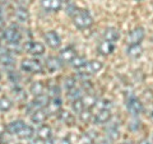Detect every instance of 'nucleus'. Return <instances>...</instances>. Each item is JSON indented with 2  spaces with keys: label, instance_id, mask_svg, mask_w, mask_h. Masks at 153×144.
<instances>
[{
  "label": "nucleus",
  "instance_id": "obj_18",
  "mask_svg": "<svg viewBox=\"0 0 153 144\" xmlns=\"http://www.w3.org/2000/svg\"><path fill=\"white\" fill-rule=\"evenodd\" d=\"M26 122L22 121V120H16V121H12L10 124H8L7 126V131L9 134H13V135H17V134L25 128Z\"/></svg>",
  "mask_w": 153,
  "mask_h": 144
},
{
  "label": "nucleus",
  "instance_id": "obj_8",
  "mask_svg": "<svg viewBox=\"0 0 153 144\" xmlns=\"http://www.w3.org/2000/svg\"><path fill=\"white\" fill-rule=\"evenodd\" d=\"M40 4H41V8L45 12L55 13V12H59L61 7H63V0H41Z\"/></svg>",
  "mask_w": 153,
  "mask_h": 144
},
{
  "label": "nucleus",
  "instance_id": "obj_3",
  "mask_svg": "<svg viewBox=\"0 0 153 144\" xmlns=\"http://www.w3.org/2000/svg\"><path fill=\"white\" fill-rule=\"evenodd\" d=\"M3 38L8 42V44L17 45L22 40V33L19 32V30L17 27L12 26V27H8L3 31Z\"/></svg>",
  "mask_w": 153,
  "mask_h": 144
},
{
  "label": "nucleus",
  "instance_id": "obj_25",
  "mask_svg": "<svg viewBox=\"0 0 153 144\" xmlns=\"http://www.w3.org/2000/svg\"><path fill=\"white\" fill-rule=\"evenodd\" d=\"M44 91H45V85L42 84V82H33L30 87V92L35 96H40V94H44Z\"/></svg>",
  "mask_w": 153,
  "mask_h": 144
},
{
  "label": "nucleus",
  "instance_id": "obj_27",
  "mask_svg": "<svg viewBox=\"0 0 153 144\" xmlns=\"http://www.w3.org/2000/svg\"><path fill=\"white\" fill-rule=\"evenodd\" d=\"M33 134H35V130H33V128H32V126H30V125H27V124H26L25 128H23L22 130L17 134V137L22 138V139H30V138H32V137H33Z\"/></svg>",
  "mask_w": 153,
  "mask_h": 144
},
{
  "label": "nucleus",
  "instance_id": "obj_20",
  "mask_svg": "<svg viewBox=\"0 0 153 144\" xmlns=\"http://www.w3.org/2000/svg\"><path fill=\"white\" fill-rule=\"evenodd\" d=\"M37 138L41 140H47V139L52 138V130L49 125H41L37 129Z\"/></svg>",
  "mask_w": 153,
  "mask_h": 144
},
{
  "label": "nucleus",
  "instance_id": "obj_36",
  "mask_svg": "<svg viewBox=\"0 0 153 144\" xmlns=\"http://www.w3.org/2000/svg\"><path fill=\"white\" fill-rule=\"evenodd\" d=\"M59 92H60V89H59V87H56V85L50 88V93H51L52 97H59Z\"/></svg>",
  "mask_w": 153,
  "mask_h": 144
},
{
  "label": "nucleus",
  "instance_id": "obj_4",
  "mask_svg": "<svg viewBox=\"0 0 153 144\" xmlns=\"http://www.w3.org/2000/svg\"><path fill=\"white\" fill-rule=\"evenodd\" d=\"M23 50H25L27 54L30 55H35V56H40L44 55L45 52V46L38 41H27L25 46H23Z\"/></svg>",
  "mask_w": 153,
  "mask_h": 144
},
{
  "label": "nucleus",
  "instance_id": "obj_37",
  "mask_svg": "<svg viewBox=\"0 0 153 144\" xmlns=\"http://www.w3.org/2000/svg\"><path fill=\"white\" fill-rule=\"evenodd\" d=\"M5 16H7L5 7H4L3 4H0V19H1V21H5Z\"/></svg>",
  "mask_w": 153,
  "mask_h": 144
},
{
  "label": "nucleus",
  "instance_id": "obj_16",
  "mask_svg": "<svg viewBox=\"0 0 153 144\" xmlns=\"http://www.w3.org/2000/svg\"><path fill=\"white\" fill-rule=\"evenodd\" d=\"M47 116H49V114L46 112L45 108L42 110H36V111H33L32 115H31V121L33 124H44L46 121Z\"/></svg>",
  "mask_w": 153,
  "mask_h": 144
},
{
  "label": "nucleus",
  "instance_id": "obj_43",
  "mask_svg": "<svg viewBox=\"0 0 153 144\" xmlns=\"http://www.w3.org/2000/svg\"><path fill=\"white\" fill-rule=\"evenodd\" d=\"M135 1H142V0H135Z\"/></svg>",
  "mask_w": 153,
  "mask_h": 144
},
{
  "label": "nucleus",
  "instance_id": "obj_9",
  "mask_svg": "<svg viewBox=\"0 0 153 144\" xmlns=\"http://www.w3.org/2000/svg\"><path fill=\"white\" fill-rule=\"evenodd\" d=\"M102 68H103V64L101 63V61L100 60H93V61H88L87 65H85L82 70H79V73L85 74V75H92V74L98 73Z\"/></svg>",
  "mask_w": 153,
  "mask_h": 144
},
{
  "label": "nucleus",
  "instance_id": "obj_13",
  "mask_svg": "<svg viewBox=\"0 0 153 144\" xmlns=\"http://www.w3.org/2000/svg\"><path fill=\"white\" fill-rule=\"evenodd\" d=\"M115 44H112V42H110V41H106V40H102L101 42L98 44L97 46V50L98 52L101 55H105V56H107V55H111L112 52L115 51Z\"/></svg>",
  "mask_w": 153,
  "mask_h": 144
},
{
  "label": "nucleus",
  "instance_id": "obj_2",
  "mask_svg": "<svg viewBox=\"0 0 153 144\" xmlns=\"http://www.w3.org/2000/svg\"><path fill=\"white\" fill-rule=\"evenodd\" d=\"M21 69L30 74H40L44 71V65L37 59H23L21 63Z\"/></svg>",
  "mask_w": 153,
  "mask_h": 144
},
{
  "label": "nucleus",
  "instance_id": "obj_21",
  "mask_svg": "<svg viewBox=\"0 0 153 144\" xmlns=\"http://www.w3.org/2000/svg\"><path fill=\"white\" fill-rule=\"evenodd\" d=\"M0 64L4 66H13L16 64V59L9 51H3L0 52Z\"/></svg>",
  "mask_w": 153,
  "mask_h": 144
},
{
  "label": "nucleus",
  "instance_id": "obj_24",
  "mask_svg": "<svg viewBox=\"0 0 153 144\" xmlns=\"http://www.w3.org/2000/svg\"><path fill=\"white\" fill-rule=\"evenodd\" d=\"M87 63H88V60L85 59L84 56H78L76 55L73 60H71V63H70V65L73 66L74 69H76V70H82L85 65H87Z\"/></svg>",
  "mask_w": 153,
  "mask_h": 144
},
{
  "label": "nucleus",
  "instance_id": "obj_19",
  "mask_svg": "<svg viewBox=\"0 0 153 144\" xmlns=\"http://www.w3.org/2000/svg\"><path fill=\"white\" fill-rule=\"evenodd\" d=\"M143 54V47L140 44L138 45H129V47L126 49V55L131 59H138Z\"/></svg>",
  "mask_w": 153,
  "mask_h": 144
},
{
  "label": "nucleus",
  "instance_id": "obj_12",
  "mask_svg": "<svg viewBox=\"0 0 153 144\" xmlns=\"http://www.w3.org/2000/svg\"><path fill=\"white\" fill-rule=\"evenodd\" d=\"M75 56H76V52H75V50L73 49V47H65V49H63L60 51L59 60L61 61V63L70 64L71 60H73Z\"/></svg>",
  "mask_w": 153,
  "mask_h": 144
},
{
  "label": "nucleus",
  "instance_id": "obj_38",
  "mask_svg": "<svg viewBox=\"0 0 153 144\" xmlns=\"http://www.w3.org/2000/svg\"><path fill=\"white\" fill-rule=\"evenodd\" d=\"M45 144H55V140L52 138H50V139H47V140H45Z\"/></svg>",
  "mask_w": 153,
  "mask_h": 144
},
{
  "label": "nucleus",
  "instance_id": "obj_10",
  "mask_svg": "<svg viewBox=\"0 0 153 144\" xmlns=\"http://www.w3.org/2000/svg\"><path fill=\"white\" fill-rule=\"evenodd\" d=\"M44 38L46 41L47 46H50L51 49H59L60 45H61V40H60V36L57 35L55 31H49L44 35Z\"/></svg>",
  "mask_w": 153,
  "mask_h": 144
},
{
  "label": "nucleus",
  "instance_id": "obj_29",
  "mask_svg": "<svg viewBox=\"0 0 153 144\" xmlns=\"http://www.w3.org/2000/svg\"><path fill=\"white\" fill-rule=\"evenodd\" d=\"M83 89L82 88H74V89H71V91H69L68 92V98H70V99H80L83 97Z\"/></svg>",
  "mask_w": 153,
  "mask_h": 144
},
{
  "label": "nucleus",
  "instance_id": "obj_44",
  "mask_svg": "<svg viewBox=\"0 0 153 144\" xmlns=\"http://www.w3.org/2000/svg\"><path fill=\"white\" fill-rule=\"evenodd\" d=\"M0 45H1V42H0Z\"/></svg>",
  "mask_w": 153,
  "mask_h": 144
},
{
  "label": "nucleus",
  "instance_id": "obj_40",
  "mask_svg": "<svg viewBox=\"0 0 153 144\" xmlns=\"http://www.w3.org/2000/svg\"><path fill=\"white\" fill-rule=\"evenodd\" d=\"M98 144H110V142H101V143H98Z\"/></svg>",
  "mask_w": 153,
  "mask_h": 144
},
{
  "label": "nucleus",
  "instance_id": "obj_26",
  "mask_svg": "<svg viewBox=\"0 0 153 144\" xmlns=\"http://www.w3.org/2000/svg\"><path fill=\"white\" fill-rule=\"evenodd\" d=\"M111 106H112L111 101H108V99H97V102L94 103V106L92 108H96L97 110V112H98V111H102V110H110Z\"/></svg>",
  "mask_w": 153,
  "mask_h": 144
},
{
  "label": "nucleus",
  "instance_id": "obj_45",
  "mask_svg": "<svg viewBox=\"0 0 153 144\" xmlns=\"http://www.w3.org/2000/svg\"><path fill=\"white\" fill-rule=\"evenodd\" d=\"M152 138H153V135H152Z\"/></svg>",
  "mask_w": 153,
  "mask_h": 144
},
{
  "label": "nucleus",
  "instance_id": "obj_6",
  "mask_svg": "<svg viewBox=\"0 0 153 144\" xmlns=\"http://www.w3.org/2000/svg\"><path fill=\"white\" fill-rule=\"evenodd\" d=\"M49 96L47 94H40V96H36L35 99L32 101V102L28 105V111H36V110H42L47 106V103H49Z\"/></svg>",
  "mask_w": 153,
  "mask_h": 144
},
{
  "label": "nucleus",
  "instance_id": "obj_35",
  "mask_svg": "<svg viewBox=\"0 0 153 144\" xmlns=\"http://www.w3.org/2000/svg\"><path fill=\"white\" fill-rule=\"evenodd\" d=\"M79 117H80V120H82L83 122H88V121H91V119H92V112H91V110H83L82 112L79 114Z\"/></svg>",
  "mask_w": 153,
  "mask_h": 144
},
{
  "label": "nucleus",
  "instance_id": "obj_14",
  "mask_svg": "<svg viewBox=\"0 0 153 144\" xmlns=\"http://www.w3.org/2000/svg\"><path fill=\"white\" fill-rule=\"evenodd\" d=\"M110 119H111V111L110 110H102V111H98L96 114L93 122L96 125H102V124H106L107 121H110Z\"/></svg>",
  "mask_w": 153,
  "mask_h": 144
},
{
  "label": "nucleus",
  "instance_id": "obj_22",
  "mask_svg": "<svg viewBox=\"0 0 153 144\" xmlns=\"http://www.w3.org/2000/svg\"><path fill=\"white\" fill-rule=\"evenodd\" d=\"M61 66H63V63L59 60V57L51 56V57H47V59H46V68L49 69L50 71L59 70Z\"/></svg>",
  "mask_w": 153,
  "mask_h": 144
},
{
  "label": "nucleus",
  "instance_id": "obj_31",
  "mask_svg": "<svg viewBox=\"0 0 153 144\" xmlns=\"http://www.w3.org/2000/svg\"><path fill=\"white\" fill-rule=\"evenodd\" d=\"M75 87H76V79L74 78V76H68V78L64 80V88L66 89V92L74 89Z\"/></svg>",
  "mask_w": 153,
  "mask_h": 144
},
{
  "label": "nucleus",
  "instance_id": "obj_32",
  "mask_svg": "<svg viewBox=\"0 0 153 144\" xmlns=\"http://www.w3.org/2000/svg\"><path fill=\"white\" fill-rule=\"evenodd\" d=\"M106 133H107V134H106V137H107L108 140H116V139L119 138V130H117V128H116V126L108 128Z\"/></svg>",
  "mask_w": 153,
  "mask_h": 144
},
{
  "label": "nucleus",
  "instance_id": "obj_34",
  "mask_svg": "<svg viewBox=\"0 0 153 144\" xmlns=\"http://www.w3.org/2000/svg\"><path fill=\"white\" fill-rule=\"evenodd\" d=\"M57 114H59L60 119L63 120L64 122H66V124H73V121H74V117L71 116V115H70L68 111H61V110H60V111L57 112Z\"/></svg>",
  "mask_w": 153,
  "mask_h": 144
},
{
  "label": "nucleus",
  "instance_id": "obj_30",
  "mask_svg": "<svg viewBox=\"0 0 153 144\" xmlns=\"http://www.w3.org/2000/svg\"><path fill=\"white\" fill-rule=\"evenodd\" d=\"M13 96L16 97V101H26L27 99V94L21 87L16 85V88L13 89Z\"/></svg>",
  "mask_w": 153,
  "mask_h": 144
},
{
  "label": "nucleus",
  "instance_id": "obj_42",
  "mask_svg": "<svg viewBox=\"0 0 153 144\" xmlns=\"http://www.w3.org/2000/svg\"><path fill=\"white\" fill-rule=\"evenodd\" d=\"M123 144H131V143H123Z\"/></svg>",
  "mask_w": 153,
  "mask_h": 144
},
{
  "label": "nucleus",
  "instance_id": "obj_5",
  "mask_svg": "<svg viewBox=\"0 0 153 144\" xmlns=\"http://www.w3.org/2000/svg\"><path fill=\"white\" fill-rule=\"evenodd\" d=\"M126 108L131 115L138 116V115L142 114V111H143V103L135 96H130V97L126 99Z\"/></svg>",
  "mask_w": 153,
  "mask_h": 144
},
{
  "label": "nucleus",
  "instance_id": "obj_33",
  "mask_svg": "<svg viewBox=\"0 0 153 144\" xmlns=\"http://www.w3.org/2000/svg\"><path fill=\"white\" fill-rule=\"evenodd\" d=\"M71 108H73V111L75 114H80L84 110V105L82 102V99H74L73 101V103H71Z\"/></svg>",
  "mask_w": 153,
  "mask_h": 144
},
{
  "label": "nucleus",
  "instance_id": "obj_7",
  "mask_svg": "<svg viewBox=\"0 0 153 144\" xmlns=\"http://www.w3.org/2000/svg\"><path fill=\"white\" fill-rule=\"evenodd\" d=\"M146 36V32H144V28L142 27H137L129 33V36L126 37V42L128 45H138L140 44L142 40Z\"/></svg>",
  "mask_w": 153,
  "mask_h": 144
},
{
  "label": "nucleus",
  "instance_id": "obj_11",
  "mask_svg": "<svg viewBox=\"0 0 153 144\" xmlns=\"http://www.w3.org/2000/svg\"><path fill=\"white\" fill-rule=\"evenodd\" d=\"M61 105H63V101L60 99V97H52L49 101V103H47L45 110L49 115H55L61 110Z\"/></svg>",
  "mask_w": 153,
  "mask_h": 144
},
{
  "label": "nucleus",
  "instance_id": "obj_17",
  "mask_svg": "<svg viewBox=\"0 0 153 144\" xmlns=\"http://www.w3.org/2000/svg\"><path fill=\"white\" fill-rule=\"evenodd\" d=\"M14 17H16L17 21L21 22V23H27L30 21V13H28L27 9L23 8V7L16 8V10H14Z\"/></svg>",
  "mask_w": 153,
  "mask_h": 144
},
{
  "label": "nucleus",
  "instance_id": "obj_41",
  "mask_svg": "<svg viewBox=\"0 0 153 144\" xmlns=\"http://www.w3.org/2000/svg\"><path fill=\"white\" fill-rule=\"evenodd\" d=\"M151 117H152V120H153V108H152V111H151Z\"/></svg>",
  "mask_w": 153,
  "mask_h": 144
},
{
  "label": "nucleus",
  "instance_id": "obj_28",
  "mask_svg": "<svg viewBox=\"0 0 153 144\" xmlns=\"http://www.w3.org/2000/svg\"><path fill=\"white\" fill-rule=\"evenodd\" d=\"M12 107H13L12 99H9L8 97H1V98H0V111H1V112L9 111Z\"/></svg>",
  "mask_w": 153,
  "mask_h": 144
},
{
  "label": "nucleus",
  "instance_id": "obj_23",
  "mask_svg": "<svg viewBox=\"0 0 153 144\" xmlns=\"http://www.w3.org/2000/svg\"><path fill=\"white\" fill-rule=\"evenodd\" d=\"M82 102L84 105V108H88V110H92V107L94 106V103L97 102V98H96L94 94H91V93H84L83 97L80 98Z\"/></svg>",
  "mask_w": 153,
  "mask_h": 144
},
{
  "label": "nucleus",
  "instance_id": "obj_39",
  "mask_svg": "<svg viewBox=\"0 0 153 144\" xmlns=\"http://www.w3.org/2000/svg\"><path fill=\"white\" fill-rule=\"evenodd\" d=\"M139 144H151V142L148 140V139H143V140H142Z\"/></svg>",
  "mask_w": 153,
  "mask_h": 144
},
{
  "label": "nucleus",
  "instance_id": "obj_15",
  "mask_svg": "<svg viewBox=\"0 0 153 144\" xmlns=\"http://www.w3.org/2000/svg\"><path fill=\"white\" fill-rule=\"evenodd\" d=\"M119 38H120V32H119V30H116V28L108 27V28L105 30V32H103V40L110 41V42H112V44H115L116 41H119Z\"/></svg>",
  "mask_w": 153,
  "mask_h": 144
},
{
  "label": "nucleus",
  "instance_id": "obj_1",
  "mask_svg": "<svg viewBox=\"0 0 153 144\" xmlns=\"http://www.w3.org/2000/svg\"><path fill=\"white\" fill-rule=\"evenodd\" d=\"M73 23L75 24V27L80 28V30H84V28H89L93 24V18L89 14L88 10H82V9H78L73 16Z\"/></svg>",
  "mask_w": 153,
  "mask_h": 144
}]
</instances>
